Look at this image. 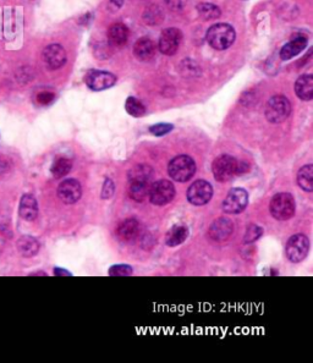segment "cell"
Wrapping results in <instances>:
<instances>
[{
    "mask_svg": "<svg viewBox=\"0 0 313 363\" xmlns=\"http://www.w3.org/2000/svg\"><path fill=\"white\" fill-rule=\"evenodd\" d=\"M264 113H266V118L269 123H282L290 115L291 104L285 96H274L268 100Z\"/></svg>",
    "mask_w": 313,
    "mask_h": 363,
    "instance_id": "obj_5",
    "label": "cell"
},
{
    "mask_svg": "<svg viewBox=\"0 0 313 363\" xmlns=\"http://www.w3.org/2000/svg\"><path fill=\"white\" fill-rule=\"evenodd\" d=\"M187 236H188L187 228L182 227V225H176V227H173L170 229L168 234H166L165 243L170 247L179 246L187 239Z\"/></svg>",
    "mask_w": 313,
    "mask_h": 363,
    "instance_id": "obj_23",
    "label": "cell"
},
{
    "mask_svg": "<svg viewBox=\"0 0 313 363\" xmlns=\"http://www.w3.org/2000/svg\"><path fill=\"white\" fill-rule=\"evenodd\" d=\"M235 30L227 23H215L207 32V42L217 50H224L235 42Z\"/></svg>",
    "mask_w": 313,
    "mask_h": 363,
    "instance_id": "obj_2",
    "label": "cell"
},
{
    "mask_svg": "<svg viewBox=\"0 0 313 363\" xmlns=\"http://www.w3.org/2000/svg\"><path fill=\"white\" fill-rule=\"evenodd\" d=\"M297 184L302 190L307 192L313 191V166L311 164L301 167L297 174Z\"/></svg>",
    "mask_w": 313,
    "mask_h": 363,
    "instance_id": "obj_24",
    "label": "cell"
},
{
    "mask_svg": "<svg viewBox=\"0 0 313 363\" xmlns=\"http://www.w3.org/2000/svg\"><path fill=\"white\" fill-rule=\"evenodd\" d=\"M244 163H240L232 155H220L213 161L212 170L217 181L227 182L238 174L244 173Z\"/></svg>",
    "mask_w": 313,
    "mask_h": 363,
    "instance_id": "obj_1",
    "label": "cell"
},
{
    "mask_svg": "<svg viewBox=\"0 0 313 363\" xmlns=\"http://www.w3.org/2000/svg\"><path fill=\"white\" fill-rule=\"evenodd\" d=\"M157 47L154 42L150 38H141L133 45V55L139 62H148L154 57Z\"/></svg>",
    "mask_w": 313,
    "mask_h": 363,
    "instance_id": "obj_16",
    "label": "cell"
},
{
    "mask_svg": "<svg viewBox=\"0 0 313 363\" xmlns=\"http://www.w3.org/2000/svg\"><path fill=\"white\" fill-rule=\"evenodd\" d=\"M262 233H263L262 229L258 227V225L252 224V225H250V227L247 228V230H246L244 241L246 243L254 242V241L258 240L261 236H262Z\"/></svg>",
    "mask_w": 313,
    "mask_h": 363,
    "instance_id": "obj_29",
    "label": "cell"
},
{
    "mask_svg": "<svg viewBox=\"0 0 313 363\" xmlns=\"http://www.w3.org/2000/svg\"><path fill=\"white\" fill-rule=\"evenodd\" d=\"M173 130V125L172 124H158L152 126L150 131L153 135L156 136H164L166 133H169L170 131Z\"/></svg>",
    "mask_w": 313,
    "mask_h": 363,
    "instance_id": "obj_31",
    "label": "cell"
},
{
    "mask_svg": "<svg viewBox=\"0 0 313 363\" xmlns=\"http://www.w3.org/2000/svg\"><path fill=\"white\" fill-rule=\"evenodd\" d=\"M72 167V161L68 158H58L54 161L53 166H51V174L55 179H62L65 175H68Z\"/></svg>",
    "mask_w": 313,
    "mask_h": 363,
    "instance_id": "obj_25",
    "label": "cell"
},
{
    "mask_svg": "<svg viewBox=\"0 0 313 363\" xmlns=\"http://www.w3.org/2000/svg\"><path fill=\"white\" fill-rule=\"evenodd\" d=\"M54 274H55V275H71L68 271H64L63 269H59V268H56V269L54 270Z\"/></svg>",
    "mask_w": 313,
    "mask_h": 363,
    "instance_id": "obj_36",
    "label": "cell"
},
{
    "mask_svg": "<svg viewBox=\"0 0 313 363\" xmlns=\"http://www.w3.org/2000/svg\"><path fill=\"white\" fill-rule=\"evenodd\" d=\"M54 99H55V94L48 92V91L37 94V102L41 105H49L50 103H53Z\"/></svg>",
    "mask_w": 313,
    "mask_h": 363,
    "instance_id": "obj_32",
    "label": "cell"
},
{
    "mask_svg": "<svg viewBox=\"0 0 313 363\" xmlns=\"http://www.w3.org/2000/svg\"><path fill=\"white\" fill-rule=\"evenodd\" d=\"M307 45V38L303 36H299V37H294L289 43H287L280 50V58L282 60H289L291 58L296 57L297 54H300L301 51L306 48Z\"/></svg>",
    "mask_w": 313,
    "mask_h": 363,
    "instance_id": "obj_18",
    "label": "cell"
},
{
    "mask_svg": "<svg viewBox=\"0 0 313 363\" xmlns=\"http://www.w3.org/2000/svg\"><path fill=\"white\" fill-rule=\"evenodd\" d=\"M144 20L148 25H158V23L162 22L163 13L162 10H160V8L157 7V5L148 7L144 13Z\"/></svg>",
    "mask_w": 313,
    "mask_h": 363,
    "instance_id": "obj_27",
    "label": "cell"
},
{
    "mask_svg": "<svg viewBox=\"0 0 313 363\" xmlns=\"http://www.w3.org/2000/svg\"><path fill=\"white\" fill-rule=\"evenodd\" d=\"M17 249L23 257H33L39 251V243L35 237L22 236L17 241Z\"/></svg>",
    "mask_w": 313,
    "mask_h": 363,
    "instance_id": "obj_22",
    "label": "cell"
},
{
    "mask_svg": "<svg viewBox=\"0 0 313 363\" xmlns=\"http://www.w3.org/2000/svg\"><path fill=\"white\" fill-rule=\"evenodd\" d=\"M233 222L229 219L219 218L211 225L208 235L214 241H224L229 239L230 235L233 234Z\"/></svg>",
    "mask_w": 313,
    "mask_h": 363,
    "instance_id": "obj_15",
    "label": "cell"
},
{
    "mask_svg": "<svg viewBox=\"0 0 313 363\" xmlns=\"http://www.w3.org/2000/svg\"><path fill=\"white\" fill-rule=\"evenodd\" d=\"M181 39V32L178 29L170 27V29L164 30L159 37V42H158V49L164 55H174L179 50Z\"/></svg>",
    "mask_w": 313,
    "mask_h": 363,
    "instance_id": "obj_9",
    "label": "cell"
},
{
    "mask_svg": "<svg viewBox=\"0 0 313 363\" xmlns=\"http://www.w3.org/2000/svg\"><path fill=\"white\" fill-rule=\"evenodd\" d=\"M213 196V188L205 180H197L187 190V200L193 206H203L211 201Z\"/></svg>",
    "mask_w": 313,
    "mask_h": 363,
    "instance_id": "obj_8",
    "label": "cell"
},
{
    "mask_svg": "<svg viewBox=\"0 0 313 363\" xmlns=\"http://www.w3.org/2000/svg\"><path fill=\"white\" fill-rule=\"evenodd\" d=\"M109 274L113 276H126V275H131L132 274V268L130 265L126 264H119V265H114V267L110 268L109 270Z\"/></svg>",
    "mask_w": 313,
    "mask_h": 363,
    "instance_id": "obj_30",
    "label": "cell"
},
{
    "mask_svg": "<svg viewBox=\"0 0 313 363\" xmlns=\"http://www.w3.org/2000/svg\"><path fill=\"white\" fill-rule=\"evenodd\" d=\"M165 3L168 4V7L172 9V10H181L182 8L186 5L187 0H165Z\"/></svg>",
    "mask_w": 313,
    "mask_h": 363,
    "instance_id": "obj_34",
    "label": "cell"
},
{
    "mask_svg": "<svg viewBox=\"0 0 313 363\" xmlns=\"http://www.w3.org/2000/svg\"><path fill=\"white\" fill-rule=\"evenodd\" d=\"M309 249L308 237L302 234H297L291 236L287 243V257L289 261L294 263H299L306 258Z\"/></svg>",
    "mask_w": 313,
    "mask_h": 363,
    "instance_id": "obj_7",
    "label": "cell"
},
{
    "mask_svg": "<svg viewBox=\"0 0 313 363\" xmlns=\"http://www.w3.org/2000/svg\"><path fill=\"white\" fill-rule=\"evenodd\" d=\"M168 172L175 181H188L196 173V163L188 155H178L169 163Z\"/></svg>",
    "mask_w": 313,
    "mask_h": 363,
    "instance_id": "obj_3",
    "label": "cell"
},
{
    "mask_svg": "<svg viewBox=\"0 0 313 363\" xmlns=\"http://www.w3.org/2000/svg\"><path fill=\"white\" fill-rule=\"evenodd\" d=\"M270 213L274 216L276 220H289L290 218H293L295 214V198L293 194L287 193H278L272 198L270 202Z\"/></svg>",
    "mask_w": 313,
    "mask_h": 363,
    "instance_id": "obj_4",
    "label": "cell"
},
{
    "mask_svg": "<svg viewBox=\"0 0 313 363\" xmlns=\"http://www.w3.org/2000/svg\"><path fill=\"white\" fill-rule=\"evenodd\" d=\"M200 16L205 20H217L220 16V9L211 3H201L197 5Z\"/></svg>",
    "mask_w": 313,
    "mask_h": 363,
    "instance_id": "obj_26",
    "label": "cell"
},
{
    "mask_svg": "<svg viewBox=\"0 0 313 363\" xmlns=\"http://www.w3.org/2000/svg\"><path fill=\"white\" fill-rule=\"evenodd\" d=\"M295 92H296L300 99L311 100L313 98V76H300L296 83H295Z\"/></svg>",
    "mask_w": 313,
    "mask_h": 363,
    "instance_id": "obj_20",
    "label": "cell"
},
{
    "mask_svg": "<svg viewBox=\"0 0 313 363\" xmlns=\"http://www.w3.org/2000/svg\"><path fill=\"white\" fill-rule=\"evenodd\" d=\"M248 203V194L244 188H233L232 191L227 193L223 202V209L225 213L229 214H238L241 213Z\"/></svg>",
    "mask_w": 313,
    "mask_h": 363,
    "instance_id": "obj_10",
    "label": "cell"
},
{
    "mask_svg": "<svg viewBox=\"0 0 313 363\" xmlns=\"http://www.w3.org/2000/svg\"><path fill=\"white\" fill-rule=\"evenodd\" d=\"M151 202L156 206L168 204L175 197V187L168 180H159L151 185L150 193H148Z\"/></svg>",
    "mask_w": 313,
    "mask_h": 363,
    "instance_id": "obj_6",
    "label": "cell"
},
{
    "mask_svg": "<svg viewBox=\"0 0 313 363\" xmlns=\"http://www.w3.org/2000/svg\"><path fill=\"white\" fill-rule=\"evenodd\" d=\"M20 216L25 220L32 221L37 218L38 215V204L36 198L32 194H25L21 198L20 208H19Z\"/></svg>",
    "mask_w": 313,
    "mask_h": 363,
    "instance_id": "obj_17",
    "label": "cell"
},
{
    "mask_svg": "<svg viewBox=\"0 0 313 363\" xmlns=\"http://www.w3.org/2000/svg\"><path fill=\"white\" fill-rule=\"evenodd\" d=\"M114 193V184L110 179H107L104 182V186H103V191H102V197L104 200L107 198H110Z\"/></svg>",
    "mask_w": 313,
    "mask_h": 363,
    "instance_id": "obj_33",
    "label": "cell"
},
{
    "mask_svg": "<svg viewBox=\"0 0 313 363\" xmlns=\"http://www.w3.org/2000/svg\"><path fill=\"white\" fill-rule=\"evenodd\" d=\"M125 108H126V111L135 118H141L146 114L145 105L142 104L141 100L135 98V97H130V98H127L125 103Z\"/></svg>",
    "mask_w": 313,
    "mask_h": 363,
    "instance_id": "obj_28",
    "label": "cell"
},
{
    "mask_svg": "<svg viewBox=\"0 0 313 363\" xmlns=\"http://www.w3.org/2000/svg\"><path fill=\"white\" fill-rule=\"evenodd\" d=\"M117 82V76L102 70H91L86 75V85L92 91H104L113 87Z\"/></svg>",
    "mask_w": 313,
    "mask_h": 363,
    "instance_id": "obj_11",
    "label": "cell"
},
{
    "mask_svg": "<svg viewBox=\"0 0 313 363\" xmlns=\"http://www.w3.org/2000/svg\"><path fill=\"white\" fill-rule=\"evenodd\" d=\"M129 30L123 23H114L108 31V42L113 47H121L127 42Z\"/></svg>",
    "mask_w": 313,
    "mask_h": 363,
    "instance_id": "obj_19",
    "label": "cell"
},
{
    "mask_svg": "<svg viewBox=\"0 0 313 363\" xmlns=\"http://www.w3.org/2000/svg\"><path fill=\"white\" fill-rule=\"evenodd\" d=\"M153 169L147 164L136 165L129 173V182H141V184H151Z\"/></svg>",
    "mask_w": 313,
    "mask_h": 363,
    "instance_id": "obj_21",
    "label": "cell"
},
{
    "mask_svg": "<svg viewBox=\"0 0 313 363\" xmlns=\"http://www.w3.org/2000/svg\"><path fill=\"white\" fill-rule=\"evenodd\" d=\"M124 0H110L109 2V7L113 8V10H119L121 8V5H123Z\"/></svg>",
    "mask_w": 313,
    "mask_h": 363,
    "instance_id": "obj_35",
    "label": "cell"
},
{
    "mask_svg": "<svg viewBox=\"0 0 313 363\" xmlns=\"http://www.w3.org/2000/svg\"><path fill=\"white\" fill-rule=\"evenodd\" d=\"M82 187L81 184L75 179L64 180L58 187V196L64 203L72 204L76 203L81 198Z\"/></svg>",
    "mask_w": 313,
    "mask_h": 363,
    "instance_id": "obj_12",
    "label": "cell"
},
{
    "mask_svg": "<svg viewBox=\"0 0 313 363\" xmlns=\"http://www.w3.org/2000/svg\"><path fill=\"white\" fill-rule=\"evenodd\" d=\"M141 234V225L136 219H126L117 229V235L123 242H133Z\"/></svg>",
    "mask_w": 313,
    "mask_h": 363,
    "instance_id": "obj_14",
    "label": "cell"
},
{
    "mask_svg": "<svg viewBox=\"0 0 313 363\" xmlns=\"http://www.w3.org/2000/svg\"><path fill=\"white\" fill-rule=\"evenodd\" d=\"M43 62L50 70L62 68L66 63V51L59 44L48 45L43 50Z\"/></svg>",
    "mask_w": 313,
    "mask_h": 363,
    "instance_id": "obj_13",
    "label": "cell"
}]
</instances>
